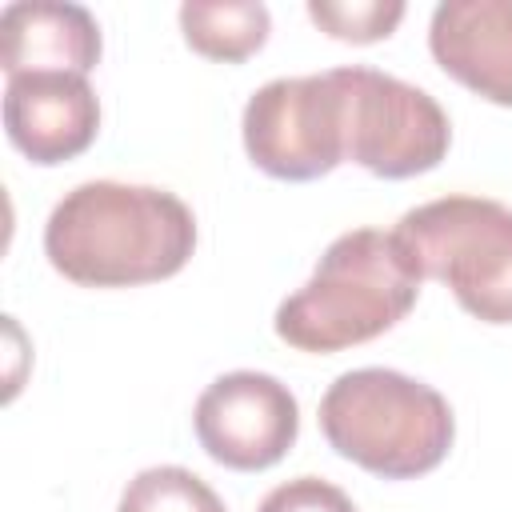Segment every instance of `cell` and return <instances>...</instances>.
<instances>
[{"mask_svg":"<svg viewBox=\"0 0 512 512\" xmlns=\"http://www.w3.org/2000/svg\"><path fill=\"white\" fill-rule=\"evenodd\" d=\"M308 16L336 40L348 44H376L392 36V28L404 20L400 0H312Z\"/></svg>","mask_w":512,"mask_h":512,"instance_id":"cell-13","label":"cell"},{"mask_svg":"<svg viewBox=\"0 0 512 512\" xmlns=\"http://www.w3.org/2000/svg\"><path fill=\"white\" fill-rule=\"evenodd\" d=\"M116 512H224V500L188 468L156 464L128 480Z\"/></svg>","mask_w":512,"mask_h":512,"instance_id":"cell-12","label":"cell"},{"mask_svg":"<svg viewBox=\"0 0 512 512\" xmlns=\"http://www.w3.org/2000/svg\"><path fill=\"white\" fill-rule=\"evenodd\" d=\"M96 64H100V24L88 8L64 0H16L0 12V68L8 76H28V72L88 76Z\"/></svg>","mask_w":512,"mask_h":512,"instance_id":"cell-10","label":"cell"},{"mask_svg":"<svg viewBox=\"0 0 512 512\" xmlns=\"http://www.w3.org/2000/svg\"><path fill=\"white\" fill-rule=\"evenodd\" d=\"M4 128H8V140L32 164H64L96 140L100 100L88 76H76V72L8 76Z\"/></svg>","mask_w":512,"mask_h":512,"instance_id":"cell-8","label":"cell"},{"mask_svg":"<svg viewBox=\"0 0 512 512\" xmlns=\"http://www.w3.org/2000/svg\"><path fill=\"white\" fill-rule=\"evenodd\" d=\"M192 428L200 448L236 472H260L272 468L288 456L300 432V404L268 372H224L216 376L196 408H192Z\"/></svg>","mask_w":512,"mask_h":512,"instance_id":"cell-7","label":"cell"},{"mask_svg":"<svg viewBox=\"0 0 512 512\" xmlns=\"http://www.w3.org/2000/svg\"><path fill=\"white\" fill-rule=\"evenodd\" d=\"M332 72L344 92V160L384 180H408L448 156V112L424 88L360 64Z\"/></svg>","mask_w":512,"mask_h":512,"instance_id":"cell-5","label":"cell"},{"mask_svg":"<svg viewBox=\"0 0 512 512\" xmlns=\"http://www.w3.org/2000/svg\"><path fill=\"white\" fill-rule=\"evenodd\" d=\"M180 28H184V40L192 52H200L208 60L240 64L264 48L272 16L256 0H216V4L188 0V4H180Z\"/></svg>","mask_w":512,"mask_h":512,"instance_id":"cell-11","label":"cell"},{"mask_svg":"<svg viewBox=\"0 0 512 512\" xmlns=\"http://www.w3.org/2000/svg\"><path fill=\"white\" fill-rule=\"evenodd\" d=\"M256 512H356V504L320 476H296V480L276 484L256 504Z\"/></svg>","mask_w":512,"mask_h":512,"instance_id":"cell-14","label":"cell"},{"mask_svg":"<svg viewBox=\"0 0 512 512\" xmlns=\"http://www.w3.org/2000/svg\"><path fill=\"white\" fill-rule=\"evenodd\" d=\"M420 280L452 288L484 324H512V208L488 196H440L392 228Z\"/></svg>","mask_w":512,"mask_h":512,"instance_id":"cell-4","label":"cell"},{"mask_svg":"<svg viewBox=\"0 0 512 512\" xmlns=\"http://www.w3.org/2000/svg\"><path fill=\"white\" fill-rule=\"evenodd\" d=\"M324 440L352 464L384 480L432 472L456 436L448 400L396 368H352L320 400Z\"/></svg>","mask_w":512,"mask_h":512,"instance_id":"cell-3","label":"cell"},{"mask_svg":"<svg viewBox=\"0 0 512 512\" xmlns=\"http://www.w3.org/2000/svg\"><path fill=\"white\" fill-rule=\"evenodd\" d=\"M436 64L476 96L512 108V0H444L428 24Z\"/></svg>","mask_w":512,"mask_h":512,"instance_id":"cell-9","label":"cell"},{"mask_svg":"<svg viewBox=\"0 0 512 512\" xmlns=\"http://www.w3.org/2000/svg\"><path fill=\"white\" fill-rule=\"evenodd\" d=\"M420 284L392 232H344L324 248L308 284L276 308V336L300 352H340L376 340L412 312Z\"/></svg>","mask_w":512,"mask_h":512,"instance_id":"cell-2","label":"cell"},{"mask_svg":"<svg viewBox=\"0 0 512 512\" xmlns=\"http://www.w3.org/2000/svg\"><path fill=\"white\" fill-rule=\"evenodd\" d=\"M248 160L276 180H316L344 164V92L336 72L280 76L244 104Z\"/></svg>","mask_w":512,"mask_h":512,"instance_id":"cell-6","label":"cell"},{"mask_svg":"<svg viewBox=\"0 0 512 512\" xmlns=\"http://www.w3.org/2000/svg\"><path fill=\"white\" fill-rule=\"evenodd\" d=\"M192 248V208L152 184H76L44 224L48 264L84 288H132L168 280L192 260Z\"/></svg>","mask_w":512,"mask_h":512,"instance_id":"cell-1","label":"cell"}]
</instances>
